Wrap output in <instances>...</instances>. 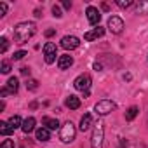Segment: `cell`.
Listing matches in <instances>:
<instances>
[{
  "mask_svg": "<svg viewBox=\"0 0 148 148\" xmlns=\"http://www.w3.org/2000/svg\"><path fill=\"white\" fill-rule=\"evenodd\" d=\"M37 32L35 23L32 21H23L14 28V42L16 44H26Z\"/></svg>",
  "mask_w": 148,
  "mask_h": 148,
  "instance_id": "1",
  "label": "cell"
},
{
  "mask_svg": "<svg viewBox=\"0 0 148 148\" xmlns=\"http://www.w3.org/2000/svg\"><path fill=\"white\" fill-rule=\"evenodd\" d=\"M103 136H105V127L101 122L94 124L92 138H91V148H103Z\"/></svg>",
  "mask_w": 148,
  "mask_h": 148,
  "instance_id": "2",
  "label": "cell"
},
{
  "mask_svg": "<svg viewBox=\"0 0 148 148\" xmlns=\"http://www.w3.org/2000/svg\"><path fill=\"white\" fill-rule=\"evenodd\" d=\"M75 134H77V129H75V125H73L70 120L61 127V132H59V139L63 141V143H71L73 139H75Z\"/></svg>",
  "mask_w": 148,
  "mask_h": 148,
  "instance_id": "3",
  "label": "cell"
},
{
  "mask_svg": "<svg viewBox=\"0 0 148 148\" xmlns=\"http://www.w3.org/2000/svg\"><path fill=\"white\" fill-rule=\"evenodd\" d=\"M115 108H117V105H115L112 99H101V101H98V103H96L94 112H96V115L105 117V115H108L110 112H113Z\"/></svg>",
  "mask_w": 148,
  "mask_h": 148,
  "instance_id": "4",
  "label": "cell"
},
{
  "mask_svg": "<svg viewBox=\"0 0 148 148\" xmlns=\"http://www.w3.org/2000/svg\"><path fill=\"white\" fill-rule=\"evenodd\" d=\"M91 84H92V80H91V77L87 73H82V75H79L75 80H73V87L77 91H82V92H87L91 89Z\"/></svg>",
  "mask_w": 148,
  "mask_h": 148,
  "instance_id": "5",
  "label": "cell"
},
{
  "mask_svg": "<svg viewBox=\"0 0 148 148\" xmlns=\"http://www.w3.org/2000/svg\"><path fill=\"white\" fill-rule=\"evenodd\" d=\"M56 56H58V47H56V44L47 42V44L44 45V59H45V63H47V64L54 63V61H56Z\"/></svg>",
  "mask_w": 148,
  "mask_h": 148,
  "instance_id": "6",
  "label": "cell"
},
{
  "mask_svg": "<svg viewBox=\"0 0 148 148\" xmlns=\"http://www.w3.org/2000/svg\"><path fill=\"white\" fill-rule=\"evenodd\" d=\"M80 45V40L77 37H73V35H66L61 38V47L66 49V51H73V49H77Z\"/></svg>",
  "mask_w": 148,
  "mask_h": 148,
  "instance_id": "7",
  "label": "cell"
},
{
  "mask_svg": "<svg viewBox=\"0 0 148 148\" xmlns=\"http://www.w3.org/2000/svg\"><path fill=\"white\" fill-rule=\"evenodd\" d=\"M108 30L112 33H122L124 30V21L119 18V16H110L108 19Z\"/></svg>",
  "mask_w": 148,
  "mask_h": 148,
  "instance_id": "8",
  "label": "cell"
},
{
  "mask_svg": "<svg viewBox=\"0 0 148 148\" xmlns=\"http://www.w3.org/2000/svg\"><path fill=\"white\" fill-rule=\"evenodd\" d=\"M86 14H87V21H89L91 25H98V23H99V19H101V12H99L96 7H92V5H89V7H87Z\"/></svg>",
  "mask_w": 148,
  "mask_h": 148,
  "instance_id": "9",
  "label": "cell"
},
{
  "mask_svg": "<svg viewBox=\"0 0 148 148\" xmlns=\"http://www.w3.org/2000/svg\"><path fill=\"white\" fill-rule=\"evenodd\" d=\"M91 125H94L92 115H91V113H84V115H82V119H80V125H79V129H80L82 132H86V131H89V129H91Z\"/></svg>",
  "mask_w": 148,
  "mask_h": 148,
  "instance_id": "10",
  "label": "cell"
},
{
  "mask_svg": "<svg viewBox=\"0 0 148 148\" xmlns=\"http://www.w3.org/2000/svg\"><path fill=\"white\" fill-rule=\"evenodd\" d=\"M103 35H105V28L98 26V28H94V30L87 32V33L84 35V38H86L87 42H92V40H96V38H99V37H103Z\"/></svg>",
  "mask_w": 148,
  "mask_h": 148,
  "instance_id": "11",
  "label": "cell"
},
{
  "mask_svg": "<svg viewBox=\"0 0 148 148\" xmlns=\"http://www.w3.org/2000/svg\"><path fill=\"white\" fill-rule=\"evenodd\" d=\"M71 64H73V58H71L70 54L59 56V59H58V68H59V70H68Z\"/></svg>",
  "mask_w": 148,
  "mask_h": 148,
  "instance_id": "12",
  "label": "cell"
},
{
  "mask_svg": "<svg viewBox=\"0 0 148 148\" xmlns=\"http://www.w3.org/2000/svg\"><path fill=\"white\" fill-rule=\"evenodd\" d=\"M64 105H66V108H70V110H77V108L80 106V99H79L77 96H73V94H70V96L66 98Z\"/></svg>",
  "mask_w": 148,
  "mask_h": 148,
  "instance_id": "13",
  "label": "cell"
},
{
  "mask_svg": "<svg viewBox=\"0 0 148 148\" xmlns=\"http://www.w3.org/2000/svg\"><path fill=\"white\" fill-rule=\"evenodd\" d=\"M21 129H23V132H25V134H30V132L35 129V119H33V117H28V119H25V120H23V125H21Z\"/></svg>",
  "mask_w": 148,
  "mask_h": 148,
  "instance_id": "14",
  "label": "cell"
},
{
  "mask_svg": "<svg viewBox=\"0 0 148 148\" xmlns=\"http://www.w3.org/2000/svg\"><path fill=\"white\" fill-rule=\"evenodd\" d=\"M5 89L9 91V94H16V92H18V89H19V82H18V79H16V77H11V79L7 80Z\"/></svg>",
  "mask_w": 148,
  "mask_h": 148,
  "instance_id": "15",
  "label": "cell"
},
{
  "mask_svg": "<svg viewBox=\"0 0 148 148\" xmlns=\"http://www.w3.org/2000/svg\"><path fill=\"white\" fill-rule=\"evenodd\" d=\"M42 124H44L47 129H51V131H56V129L59 127L58 119H51V117H44V119H42Z\"/></svg>",
  "mask_w": 148,
  "mask_h": 148,
  "instance_id": "16",
  "label": "cell"
},
{
  "mask_svg": "<svg viewBox=\"0 0 148 148\" xmlns=\"http://www.w3.org/2000/svg\"><path fill=\"white\" fill-rule=\"evenodd\" d=\"M35 134H37V139H38V141H49V138H51L47 127H40V129H37Z\"/></svg>",
  "mask_w": 148,
  "mask_h": 148,
  "instance_id": "17",
  "label": "cell"
},
{
  "mask_svg": "<svg viewBox=\"0 0 148 148\" xmlns=\"http://www.w3.org/2000/svg\"><path fill=\"white\" fill-rule=\"evenodd\" d=\"M9 125H11L12 129H18V127H21V125H23V120H21V117H19V115H12V117L9 119Z\"/></svg>",
  "mask_w": 148,
  "mask_h": 148,
  "instance_id": "18",
  "label": "cell"
},
{
  "mask_svg": "<svg viewBox=\"0 0 148 148\" xmlns=\"http://www.w3.org/2000/svg\"><path fill=\"white\" fill-rule=\"evenodd\" d=\"M14 129L9 125V122H0V134H4V136H9Z\"/></svg>",
  "mask_w": 148,
  "mask_h": 148,
  "instance_id": "19",
  "label": "cell"
},
{
  "mask_svg": "<svg viewBox=\"0 0 148 148\" xmlns=\"http://www.w3.org/2000/svg\"><path fill=\"white\" fill-rule=\"evenodd\" d=\"M138 112H139V110H138V106H131V108L125 112V120H129V122H131V120H134V119H136V115H138Z\"/></svg>",
  "mask_w": 148,
  "mask_h": 148,
  "instance_id": "20",
  "label": "cell"
},
{
  "mask_svg": "<svg viewBox=\"0 0 148 148\" xmlns=\"http://www.w3.org/2000/svg\"><path fill=\"white\" fill-rule=\"evenodd\" d=\"M26 89H28V91H37V89H38V82H37L35 79L26 80Z\"/></svg>",
  "mask_w": 148,
  "mask_h": 148,
  "instance_id": "21",
  "label": "cell"
},
{
  "mask_svg": "<svg viewBox=\"0 0 148 148\" xmlns=\"http://www.w3.org/2000/svg\"><path fill=\"white\" fill-rule=\"evenodd\" d=\"M7 49H9V40L5 38V37H2L0 38V52H7Z\"/></svg>",
  "mask_w": 148,
  "mask_h": 148,
  "instance_id": "22",
  "label": "cell"
},
{
  "mask_svg": "<svg viewBox=\"0 0 148 148\" xmlns=\"http://www.w3.org/2000/svg\"><path fill=\"white\" fill-rule=\"evenodd\" d=\"M117 5L122 7V9H127V7L132 5V2H131V0H117Z\"/></svg>",
  "mask_w": 148,
  "mask_h": 148,
  "instance_id": "23",
  "label": "cell"
},
{
  "mask_svg": "<svg viewBox=\"0 0 148 148\" xmlns=\"http://www.w3.org/2000/svg\"><path fill=\"white\" fill-rule=\"evenodd\" d=\"M25 56H26V51H18V52H14L12 59H14V61H19V59H23Z\"/></svg>",
  "mask_w": 148,
  "mask_h": 148,
  "instance_id": "24",
  "label": "cell"
},
{
  "mask_svg": "<svg viewBox=\"0 0 148 148\" xmlns=\"http://www.w3.org/2000/svg\"><path fill=\"white\" fill-rule=\"evenodd\" d=\"M0 148H14V141L12 139H5L2 145H0Z\"/></svg>",
  "mask_w": 148,
  "mask_h": 148,
  "instance_id": "25",
  "label": "cell"
},
{
  "mask_svg": "<svg viewBox=\"0 0 148 148\" xmlns=\"http://www.w3.org/2000/svg\"><path fill=\"white\" fill-rule=\"evenodd\" d=\"M0 71H2V73H5V75H7V73L11 71V64H9L7 61H4V63H2V70H0Z\"/></svg>",
  "mask_w": 148,
  "mask_h": 148,
  "instance_id": "26",
  "label": "cell"
},
{
  "mask_svg": "<svg viewBox=\"0 0 148 148\" xmlns=\"http://www.w3.org/2000/svg\"><path fill=\"white\" fill-rule=\"evenodd\" d=\"M5 12H7V4L0 2V18H4V16H5Z\"/></svg>",
  "mask_w": 148,
  "mask_h": 148,
  "instance_id": "27",
  "label": "cell"
},
{
  "mask_svg": "<svg viewBox=\"0 0 148 148\" xmlns=\"http://www.w3.org/2000/svg\"><path fill=\"white\" fill-rule=\"evenodd\" d=\"M52 14H54V18H61V16H63L59 5H54V7H52Z\"/></svg>",
  "mask_w": 148,
  "mask_h": 148,
  "instance_id": "28",
  "label": "cell"
},
{
  "mask_svg": "<svg viewBox=\"0 0 148 148\" xmlns=\"http://www.w3.org/2000/svg\"><path fill=\"white\" fill-rule=\"evenodd\" d=\"M21 73H23V75H30V68L23 66V68H21Z\"/></svg>",
  "mask_w": 148,
  "mask_h": 148,
  "instance_id": "29",
  "label": "cell"
},
{
  "mask_svg": "<svg viewBox=\"0 0 148 148\" xmlns=\"http://www.w3.org/2000/svg\"><path fill=\"white\" fill-rule=\"evenodd\" d=\"M63 7H64V9H71V2H68V0H64V2H63Z\"/></svg>",
  "mask_w": 148,
  "mask_h": 148,
  "instance_id": "30",
  "label": "cell"
},
{
  "mask_svg": "<svg viewBox=\"0 0 148 148\" xmlns=\"http://www.w3.org/2000/svg\"><path fill=\"white\" fill-rule=\"evenodd\" d=\"M56 33V30H45V37H52Z\"/></svg>",
  "mask_w": 148,
  "mask_h": 148,
  "instance_id": "31",
  "label": "cell"
}]
</instances>
